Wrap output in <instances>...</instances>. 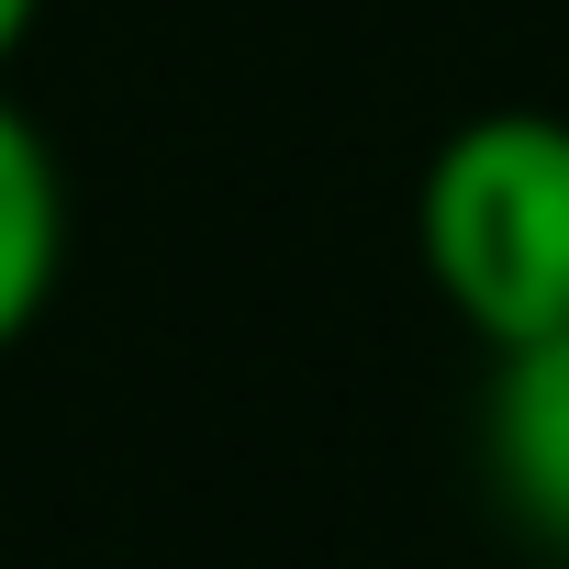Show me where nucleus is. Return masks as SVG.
<instances>
[{"instance_id": "obj_1", "label": "nucleus", "mask_w": 569, "mask_h": 569, "mask_svg": "<svg viewBox=\"0 0 569 569\" xmlns=\"http://www.w3.org/2000/svg\"><path fill=\"white\" fill-rule=\"evenodd\" d=\"M413 257L491 358L558 336L569 325V112L502 101L447 123V146L413 179Z\"/></svg>"}, {"instance_id": "obj_2", "label": "nucleus", "mask_w": 569, "mask_h": 569, "mask_svg": "<svg viewBox=\"0 0 569 569\" xmlns=\"http://www.w3.org/2000/svg\"><path fill=\"white\" fill-rule=\"evenodd\" d=\"M480 480L491 502L513 513L525 547L569 558V325L491 358V391H480Z\"/></svg>"}, {"instance_id": "obj_4", "label": "nucleus", "mask_w": 569, "mask_h": 569, "mask_svg": "<svg viewBox=\"0 0 569 569\" xmlns=\"http://www.w3.org/2000/svg\"><path fill=\"white\" fill-rule=\"evenodd\" d=\"M34 23H46V0H0V68L34 46Z\"/></svg>"}, {"instance_id": "obj_3", "label": "nucleus", "mask_w": 569, "mask_h": 569, "mask_svg": "<svg viewBox=\"0 0 569 569\" xmlns=\"http://www.w3.org/2000/svg\"><path fill=\"white\" fill-rule=\"evenodd\" d=\"M57 268H68V179H57V146L0 101V358L46 325Z\"/></svg>"}]
</instances>
